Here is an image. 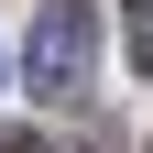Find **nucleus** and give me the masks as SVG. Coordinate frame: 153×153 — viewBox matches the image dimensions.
I'll return each mask as SVG.
<instances>
[{"label":"nucleus","mask_w":153,"mask_h":153,"mask_svg":"<svg viewBox=\"0 0 153 153\" xmlns=\"http://www.w3.org/2000/svg\"><path fill=\"white\" fill-rule=\"evenodd\" d=\"M88 66H99V11H88V0H44V11H33V44H22V76L44 99H76Z\"/></svg>","instance_id":"obj_1"},{"label":"nucleus","mask_w":153,"mask_h":153,"mask_svg":"<svg viewBox=\"0 0 153 153\" xmlns=\"http://www.w3.org/2000/svg\"><path fill=\"white\" fill-rule=\"evenodd\" d=\"M131 66L153 76V0H131Z\"/></svg>","instance_id":"obj_2"},{"label":"nucleus","mask_w":153,"mask_h":153,"mask_svg":"<svg viewBox=\"0 0 153 153\" xmlns=\"http://www.w3.org/2000/svg\"><path fill=\"white\" fill-rule=\"evenodd\" d=\"M0 153H55V142H33V131H22V142H0Z\"/></svg>","instance_id":"obj_3"},{"label":"nucleus","mask_w":153,"mask_h":153,"mask_svg":"<svg viewBox=\"0 0 153 153\" xmlns=\"http://www.w3.org/2000/svg\"><path fill=\"white\" fill-rule=\"evenodd\" d=\"M0 76H11V66H0Z\"/></svg>","instance_id":"obj_4"}]
</instances>
